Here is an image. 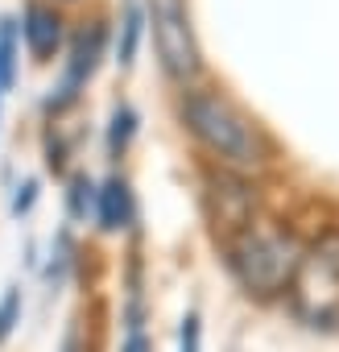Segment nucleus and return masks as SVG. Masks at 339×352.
Here are the masks:
<instances>
[{"instance_id": "obj_1", "label": "nucleus", "mask_w": 339, "mask_h": 352, "mask_svg": "<svg viewBox=\"0 0 339 352\" xmlns=\"http://www.w3.org/2000/svg\"><path fill=\"white\" fill-rule=\"evenodd\" d=\"M178 120L183 129L215 157V166L257 174L273 162V141L269 133L220 87H183L178 91Z\"/></svg>"}, {"instance_id": "obj_2", "label": "nucleus", "mask_w": 339, "mask_h": 352, "mask_svg": "<svg viewBox=\"0 0 339 352\" xmlns=\"http://www.w3.org/2000/svg\"><path fill=\"white\" fill-rule=\"evenodd\" d=\"M220 253H224V265L232 270V278L248 294H261V298L290 290L302 270V257H306L302 245L285 228H273L261 220H248L244 228L224 232Z\"/></svg>"}, {"instance_id": "obj_3", "label": "nucleus", "mask_w": 339, "mask_h": 352, "mask_svg": "<svg viewBox=\"0 0 339 352\" xmlns=\"http://www.w3.org/2000/svg\"><path fill=\"white\" fill-rule=\"evenodd\" d=\"M145 13H149L153 54L170 87H178V91L195 87L203 79V46L191 21V5L187 0H145Z\"/></svg>"}, {"instance_id": "obj_4", "label": "nucleus", "mask_w": 339, "mask_h": 352, "mask_svg": "<svg viewBox=\"0 0 339 352\" xmlns=\"http://www.w3.org/2000/svg\"><path fill=\"white\" fill-rule=\"evenodd\" d=\"M108 50H112V25H108L104 17H91V21L75 25L71 38H67V50H62L58 83H54L50 96L42 100V112H46V116H62V112H71V108L83 100L87 83L95 79V71L104 67Z\"/></svg>"}, {"instance_id": "obj_5", "label": "nucleus", "mask_w": 339, "mask_h": 352, "mask_svg": "<svg viewBox=\"0 0 339 352\" xmlns=\"http://www.w3.org/2000/svg\"><path fill=\"white\" fill-rule=\"evenodd\" d=\"M17 25H21V46H25V54H30L38 67L54 63V58L67 50L71 25H67L62 5H54V0H25Z\"/></svg>"}, {"instance_id": "obj_6", "label": "nucleus", "mask_w": 339, "mask_h": 352, "mask_svg": "<svg viewBox=\"0 0 339 352\" xmlns=\"http://www.w3.org/2000/svg\"><path fill=\"white\" fill-rule=\"evenodd\" d=\"M149 34V13H145V0H124V9L116 17V30H112V63L120 71H132L137 67V54H141V42Z\"/></svg>"}, {"instance_id": "obj_7", "label": "nucleus", "mask_w": 339, "mask_h": 352, "mask_svg": "<svg viewBox=\"0 0 339 352\" xmlns=\"http://www.w3.org/2000/svg\"><path fill=\"white\" fill-rule=\"evenodd\" d=\"M95 220L104 232H124L132 220H137V199H132V187L120 174H108L100 183V199H95Z\"/></svg>"}, {"instance_id": "obj_8", "label": "nucleus", "mask_w": 339, "mask_h": 352, "mask_svg": "<svg viewBox=\"0 0 339 352\" xmlns=\"http://www.w3.org/2000/svg\"><path fill=\"white\" fill-rule=\"evenodd\" d=\"M21 75V25L17 17H0V96H9Z\"/></svg>"}, {"instance_id": "obj_9", "label": "nucleus", "mask_w": 339, "mask_h": 352, "mask_svg": "<svg viewBox=\"0 0 339 352\" xmlns=\"http://www.w3.org/2000/svg\"><path fill=\"white\" fill-rule=\"evenodd\" d=\"M137 124H141V116H137V108L128 100L112 104V116H108V157L112 162H120L128 153V145L137 137Z\"/></svg>"}, {"instance_id": "obj_10", "label": "nucleus", "mask_w": 339, "mask_h": 352, "mask_svg": "<svg viewBox=\"0 0 339 352\" xmlns=\"http://www.w3.org/2000/svg\"><path fill=\"white\" fill-rule=\"evenodd\" d=\"M95 199H100V183L91 179V174L87 170L71 174V183H67V212H71V220L95 216Z\"/></svg>"}, {"instance_id": "obj_11", "label": "nucleus", "mask_w": 339, "mask_h": 352, "mask_svg": "<svg viewBox=\"0 0 339 352\" xmlns=\"http://www.w3.org/2000/svg\"><path fill=\"white\" fill-rule=\"evenodd\" d=\"M17 323H21V290L9 286L5 298H0V340H9Z\"/></svg>"}, {"instance_id": "obj_12", "label": "nucleus", "mask_w": 339, "mask_h": 352, "mask_svg": "<svg viewBox=\"0 0 339 352\" xmlns=\"http://www.w3.org/2000/svg\"><path fill=\"white\" fill-rule=\"evenodd\" d=\"M178 352H203V327H199V315L195 311L178 327Z\"/></svg>"}, {"instance_id": "obj_13", "label": "nucleus", "mask_w": 339, "mask_h": 352, "mask_svg": "<svg viewBox=\"0 0 339 352\" xmlns=\"http://www.w3.org/2000/svg\"><path fill=\"white\" fill-rule=\"evenodd\" d=\"M34 204H38V183H34V179H25V183L17 187V195H13V216H30V212H34Z\"/></svg>"}, {"instance_id": "obj_14", "label": "nucleus", "mask_w": 339, "mask_h": 352, "mask_svg": "<svg viewBox=\"0 0 339 352\" xmlns=\"http://www.w3.org/2000/svg\"><path fill=\"white\" fill-rule=\"evenodd\" d=\"M124 352H149V340L141 336V327H132V331H128V344H124Z\"/></svg>"}, {"instance_id": "obj_15", "label": "nucleus", "mask_w": 339, "mask_h": 352, "mask_svg": "<svg viewBox=\"0 0 339 352\" xmlns=\"http://www.w3.org/2000/svg\"><path fill=\"white\" fill-rule=\"evenodd\" d=\"M62 352H79V336H75V331H67V340H62Z\"/></svg>"}, {"instance_id": "obj_16", "label": "nucleus", "mask_w": 339, "mask_h": 352, "mask_svg": "<svg viewBox=\"0 0 339 352\" xmlns=\"http://www.w3.org/2000/svg\"><path fill=\"white\" fill-rule=\"evenodd\" d=\"M54 5H83V0H54Z\"/></svg>"}, {"instance_id": "obj_17", "label": "nucleus", "mask_w": 339, "mask_h": 352, "mask_svg": "<svg viewBox=\"0 0 339 352\" xmlns=\"http://www.w3.org/2000/svg\"><path fill=\"white\" fill-rule=\"evenodd\" d=\"M0 104H5V96H0Z\"/></svg>"}]
</instances>
